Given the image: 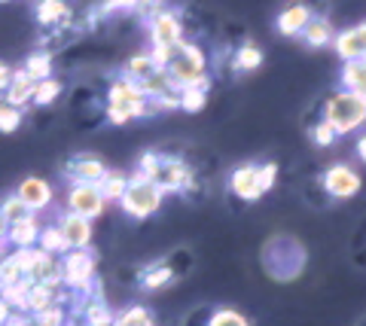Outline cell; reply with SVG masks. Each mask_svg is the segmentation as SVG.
I'll list each match as a JSON object with an SVG mask.
<instances>
[{"instance_id":"5bb4252c","label":"cell","mask_w":366,"mask_h":326,"mask_svg":"<svg viewBox=\"0 0 366 326\" xmlns=\"http://www.w3.org/2000/svg\"><path fill=\"white\" fill-rule=\"evenodd\" d=\"M31 95V83H28V73H19L16 80H13V88H9V101L13 104H21Z\"/></svg>"},{"instance_id":"d6a6232c","label":"cell","mask_w":366,"mask_h":326,"mask_svg":"<svg viewBox=\"0 0 366 326\" xmlns=\"http://www.w3.org/2000/svg\"><path fill=\"white\" fill-rule=\"evenodd\" d=\"M55 323H59V314H46V317H43V326H55Z\"/></svg>"},{"instance_id":"e575fe53","label":"cell","mask_w":366,"mask_h":326,"mask_svg":"<svg viewBox=\"0 0 366 326\" xmlns=\"http://www.w3.org/2000/svg\"><path fill=\"white\" fill-rule=\"evenodd\" d=\"M6 235V220H4V213H0V238Z\"/></svg>"},{"instance_id":"f1b7e54d","label":"cell","mask_w":366,"mask_h":326,"mask_svg":"<svg viewBox=\"0 0 366 326\" xmlns=\"http://www.w3.org/2000/svg\"><path fill=\"white\" fill-rule=\"evenodd\" d=\"M317 141H320V143H330V141H333V126H330V122L317 128Z\"/></svg>"},{"instance_id":"ffe728a7","label":"cell","mask_w":366,"mask_h":326,"mask_svg":"<svg viewBox=\"0 0 366 326\" xmlns=\"http://www.w3.org/2000/svg\"><path fill=\"white\" fill-rule=\"evenodd\" d=\"M122 177L119 174H113V177H107V186H104V195H110V198H119L122 195Z\"/></svg>"},{"instance_id":"52a82bcc","label":"cell","mask_w":366,"mask_h":326,"mask_svg":"<svg viewBox=\"0 0 366 326\" xmlns=\"http://www.w3.org/2000/svg\"><path fill=\"white\" fill-rule=\"evenodd\" d=\"M199 71H202V55H199L196 49H183V55L174 61V73H177V80L192 83V80L199 76Z\"/></svg>"},{"instance_id":"8992f818","label":"cell","mask_w":366,"mask_h":326,"mask_svg":"<svg viewBox=\"0 0 366 326\" xmlns=\"http://www.w3.org/2000/svg\"><path fill=\"white\" fill-rule=\"evenodd\" d=\"M19 201L25 208H40L49 201V186H46L43 180H25L19 189Z\"/></svg>"},{"instance_id":"8d00e7d4","label":"cell","mask_w":366,"mask_h":326,"mask_svg":"<svg viewBox=\"0 0 366 326\" xmlns=\"http://www.w3.org/2000/svg\"><path fill=\"white\" fill-rule=\"evenodd\" d=\"M6 320V305H0V323Z\"/></svg>"},{"instance_id":"ac0fdd59","label":"cell","mask_w":366,"mask_h":326,"mask_svg":"<svg viewBox=\"0 0 366 326\" xmlns=\"http://www.w3.org/2000/svg\"><path fill=\"white\" fill-rule=\"evenodd\" d=\"M211 326H244V320L238 317V314H232V311H220L217 317L211 320Z\"/></svg>"},{"instance_id":"8fae6325","label":"cell","mask_w":366,"mask_h":326,"mask_svg":"<svg viewBox=\"0 0 366 326\" xmlns=\"http://www.w3.org/2000/svg\"><path fill=\"white\" fill-rule=\"evenodd\" d=\"M64 241L86 244L89 241V223L83 217H76V213H71V217L64 220Z\"/></svg>"},{"instance_id":"ba28073f","label":"cell","mask_w":366,"mask_h":326,"mask_svg":"<svg viewBox=\"0 0 366 326\" xmlns=\"http://www.w3.org/2000/svg\"><path fill=\"white\" fill-rule=\"evenodd\" d=\"M339 52L354 61H357L360 55H366V25H360L357 31H348L345 37L339 40Z\"/></svg>"},{"instance_id":"836d02e7","label":"cell","mask_w":366,"mask_h":326,"mask_svg":"<svg viewBox=\"0 0 366 326\" xmlns=\"http://www.w3.org/2000/svg\"><path fill=\"white\" fill-rule=\"evenodd\" d=\"M6 83H9V73H6V67H4V64H0V88H4Z\"/></svg>"},{"instance_id":"d590c367","label":"cell","mask_w":366,"mask_h":326,"mask_svg":"<svg viewBox=\"0 0 366 326\" xmlns=\"http://www.w3.org/2000/svg\"><path fill=\"white\" fill-rule=\"evenodd\" d=\"M357 150H360V156H363V159H366V138L360 141V147H357Z\"/></svg>"},{"instance_id":"484cf974","label":"cell","mask_w":366,"mask_h":326,"mask_svg":"<svg viewBox=\"0 0 366 326\" xmlns=\"http://www.w3.org/2000/svg\"><path fill=\"white\" fill-rule=\"evenodd\" d=\"M55 95H59V86H55V83H43L37 88V101H52Z\"/></svg>"},{"instance_id":"7c38bea8","label":"cell","mask_w":366,"mask_h":326,"mask_svg":"<svg viewBox=\"0 0 366 326\" xmlns=\"http://www.w3.org/2000/svg\"><path fill=\"white\" fill-rule=\"evenodd\" d=\"M305 21H308V13H305V9H302V6H293V9H287V13L281 16L278 25H281L284 34H293V31H300Z\"/></svg>"},{"instance_id":"30bf717a","label":"cell","mask_w":366,"mask_h":326,"mask_svg":"<svg viewBox=\"0 0 366 326\" xmlns=\"http://www.w3.org/2000/svg\"><path fill=\"white\" fill-rule=\"evenodd\" d=\"M345 83L354 88V95L366 98V58H357L345 67Z\"/></svg>"},{"instance_id":"4316f807","label":"cell","mask_w":366,"mask_h":326,"mask_svg":"<svg viewBox=\"0 0 366 326\" xmlns=\"http://www.w3.org/2000/svg\"><path fill=\"white\" fill-rule=\"evenodd\" d=\"M183 104H187L189 110H199L202 107V92H187L183 95Z\"/></svg>"},{"instance_id":"6da1fadb","label":"cell","mask_w":366,"mask_h":326,"mask_svg":"<svg viewBox=\"0 0 366 326\" xmlns=\"http://www.w3.org/2000/svg\"><path fill=\"white\" fill-rule=\"evenodd\" d=\"M366 119V98L363 95H339L330 101V126L336 128H354L357 122Z\"/></svg>"},{"instance_id":"9c48e42d","label":"cell","mask_w":366,"mask_h":326,"mask_svg":"<svg viewBox=\"0 0 366 326\" xmlns=\"http://www.w3.org/2000/svg\"><path fill=\"white\" fill-rule=\"evenodd\" d=\"M156 40H159V46L162 49L174 46V43L180 40V25L171 16H159L156 19Z\"/></svg>"},{"instance_id":"9a60e30c","label":"cell","mask_w":366,"mask_h":326,"mask_svg":"<svg viewBox=\"0 0 366 326\" xmlns=\"http://www.w3.org/2000/svg\"><path fill=\"white\" fill-rule=\"evenodd\" d=\"M89 272H92V263L86 260V256H71V268H67V277H71L74 284H76V280H83Z\"/></svg>"},{"instance_id":"603a6c76","label":"cell","mask_w":366,"mask_h":326,"mask_svg":"<svg viewBox=\"0 0 366 326\" xmlns=\"http://www.w3.org/2000/svg\"><path fill=\"white\" fill-rule=\"evenodd\" d=\"M238 64H242V67H257V64H259V52H257L254 46H247V49L242 52V58H238Z\"/></svg>"},{"instance_id":"83f0119b","label":"cell","mask_w":366,"mask_h":326,"mask_svg":"<svg viewBox=\"0 0 366 326\" xmlns=\"http://www.w3.org/2000/svg\"><path fill=\"white\" fill-rule=\"evenodd\" d=\"M79 174H83V177H98L101 174V165L98 162H86V165H79Z\"/></svg>"},{"instance_id":"1f68e13d","label":"cell","mask_w":366,"mask_h":326,"mask_svg":"<svg viewBox=\"0 0 366 326\" xmlns=\"http://www.w3.org/2000/svg\"><path fill=\"white\" fill-rule=\"evenodd\" d=\"M153 61H156V64L168 61V49H162V46H159V49H156V55H153Z\"/></svg>"},{"instance_id":"4fadbf2b","label":"cell","mask_w":366,"mask_h":326,"mask_svg":"<svg viewBox=\"0 0 366 326\" xmlns=\"http://www.w3.org/2000/svg\"><path fill=\"white\" fill-rule=\"evenodd\" d=\"M305 37H308V43L320 46V43H327V40H330V25H327V21H308Z\"/></svg>"},{"instance_id":"44dd1931","label":"cell","mask_w":366,"mask_h":326,"mask_svg":"<svg viewBox=\"0 0 366 326\" xmlns=\"http://www.w3.org/2000/svg\"><path fill=\"white\" fill-rule=\"evenodd\" d=\"M61 13H64V6H61V4H46V6H40V19H43V21L59 19Z\"/></svg>"},{"instance_id":"f546056e","label":"cell","mask_w":366,"mask_h":326,"mask_svg":"<svg viewBox=\"0 0 366 326\" xmlns=\"http://www.w3.org/2000/svg\"><path fill=\"white\" fill-rule=\"evenodd\" d=\"M46 244H49V247H64L67 241L61 238V235H59V232H46Z\"/></svg>"},{"instance_id":"7a4b0ae2","label":"cell","mask_w":366,"mask_h":326,"mask_svg":"<svg viewBox=\"0 0 366 326\" xmlns=\"http://www.w3.org/2000/svg\"><path fill=\"white\" fill-rule=\"evenodd\" d=\"M159 205V186L156 183H147V180H134L129 186V193H125V208L134 217H147V213H153Z\"/></svg>"},{"instance_id":"3957f363","label":"cell","mask_w":366,"mask_h":326,"mask_svg":"<svg viewBox=\"0 0 366 326\" xmlns=\"http://www.w3.org/2000/svg\"><path fill=\"white\" fill-rule=\"evenodd\" d=\"M71 208L76 210V217H95V213L101 210V193L95 186L89 183H79L74 193H71Z\"/></svg>"},{"instance_id":"d4e9b609","label":"cell","mask_w":366,"mask_h":326,"mask_svg":"<svg viewBox=\"0 0 366 326\" xmlns=\"http://www.w3.org/2000/svg\"><path fill=\"white\" fill-rule=\"evenodd\" d=\"M28 73L31 76H46V73H49V61H46V58H31Z\"/></svg>"},{"instance_id":"e0dca14e","label":"cell","mask_w":366,"mask_h":326,"mask_svg":"<svg viewBox=\"0 0 366 326\" xmlns=\"http://www.w3.org/2000/svg\"><path fill=\"white\" fill-rule=\"evenodd\" d=\"M4 220H25V205H21L19 198H9L6 205H4Z\"/></svg>"},{"instance_id":"7402d4cb","label":"cell","mask_w":366,"mask_h":326,"mask_svg":"<svg viewBox=\"0 0 366 326\" xmlns=\"http://www.w3.org/2000/svg\"><path fill=\"white\" fill-rule=\"evenodd\" d=\"M19 126V113L16 110H6V113H0V131H13Z\"/></svg>"},{"instance_id":"cb8c5ba5","label":"cell","mask_w":366,"mask_h":326,"mask_svg":"<svg viewBox=\"0 0 366 326\" xmlns=\"http://www.w3.org/2000/svg\"><path fill=\"white\" fill-rule=\"evenodd\" d=\"M132 73H137V76H150V73H153V64L147 61V58H132Z\"/></svg>"},{"instance_id":"d6986e66","label":"cell","mask_w":366,"mask_h":326,"mask_svg":"<svg viewBox=\"0 0 366 326\" xmlns=\"http://www.w3.org/2000/svg\"><path fill=\"white\" fill-rule=\"evenodd\" d=\"M119 326H150V320H147V314L137 308V311H129V314H125Z\"/></svg>"},{"instance_id":"4dcf8cb0","label":"cell","mask_w":366,"mask_h":326,"mask_svg":"<svg viewBox=\"0 0 366 326\" xmlns=\"http://www.w3.org/2000/svg\"><path fill=\"white\" fill-rule=\"evenodd\" d=\"M31 302H34V308H43L46 305V293H43V290H37V293L31 296Z\"/></svg>"},{"instance_id":"5b68a950","label":"cell","mask_w":366,"mask_h":326,"mask_svg":"<svg viewBox=\"0 0 366 326\" xmlns=\"http://www.w3.org/2000/svg\"><path fill=\"white\" fill-rule=\"evenodd\" d=\"M232 189L238 195H244V198H257L262 193L259 171H257V168H242V171H235L232 174Z\"/></svg>"},{"instance_id":"2e32d148","label":"cell","mask_w":366,"mask_h":326,"mask_svg":"<svg viewBox=\"0 0 366 326\" xmlns=\"http://www.w3.org/2000/svg\"><path fill=\"white\" fill-rule=\"evenodd\" d=\"M13 238L19 241V244H28L31 238H34V220H19V223H13Z\"/></svg>"},{"instance_id":"277c9868","label":"cell","mask_w":366,"mask_h":326,"mask_svg":"<svg viewBox=\"0 0 366 326\" xmlns=\"http://www.w3.org/2000/svg\"><path fill=\"white\" fill-rule=\"evenodd\" d=\"M357 186H360V177L351 171V168H333V171L327 174V189L333 195H351V193H357Z\"/></svg>"}]
</instances>
